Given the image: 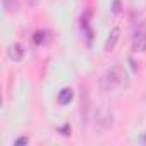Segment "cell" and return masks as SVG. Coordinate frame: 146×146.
Listing matches in <instances>:
<instances>
[{
  "mask_svg": "<svg viewBox=\"0 0 146 146\" xmlns=\"http://www.w3.org/2000/svg\"><path fill=\"white\" fill-rule=\"evenodd\" d=\"M100 84L103 91H113L119 88H125L129 84V74L120 64H115L102 76Z\"/></svg>",
  "mask_w": 146,
  "mask_h": 146,
  "instance_id": "1",
  "label": "cell"
},
{
  "mask_svg": "<svg viewBox=\"0 0 146 146\" xmlns=\"http://www.w3.org/2000/svg\"><path fill=\"white\" fill-rule=\"evenodd\" d=\"M95 122H96L102 129H110V127H112V124H113V113H112L108 108L102 107V108H98V110H96Z\"/></svg>",
  "mask_w": 146,
  "mask_h": 146,
  "instance_id": "2",
  "label": "cell"
},
{
  "mask_svg": "<svg viewBox=\"0 0 146 146\" xmlns=\"http://www.w3.org/2000/svg\"><path fill=\"white\" fill-rule=\"evenodd\" d=\"M132 52L134 53H143L146 52V31L141 28L136 31L134 38H132Z\"/></svg>",
  "mask_w": 146,
  "mask_h": 146,
  "instance_id": "3",
  "label": "cell"
},
{
  "mask_svg": "<svg viewBox=\"0 0 146 146\" xmlns=\"http://www.w3.org/2000/svg\"><path fill=\"white\" fill-rule=\"evenodd\" d=\"M7 55H9L11 60L21 62L23 57H24V48H23V45H21V43H11L9 48H7Z\"/></svg>",
  "mask_w": 146,
  "mask_h": 146,
  "instance_id": "4",
  "label": "cell"
},
{
  "mask_svg": "<svg viewBox=\"0 0 146 146\" xmlns=\"http://www.w3.org/2000/svg\"><path fill=\"white\" fill-rule=\"evenodd\" d=\"M119 36H120V29H119V28H113V29L110 31L107 41H105V52H108V53L113 52V48H115V45H117V41H119Z\"/></svg>",
  "mask_w": 146,
  "mask_h": 146,
  "instance_id": "5",
  "label": "cell"
},
{
  "mask_svg": "<svg viewBox=\"0 0 146 146\" xmlns=\"http://www.w3.org/2000/svg\"><path fill=\"white\" fill-rule=\"evenodd\" d=\"M72 98H74V91H72L70 88H64V90H60V93L57 96V102L60 105H69L72 102Z\"/></svg>",
  "mask_w": 146,
  "mask_h": 146,
  "instance_id": "6",
  "label": "cell"
},
{
  "mask_svg": "<svg viewBox=\"0 0 146 146\" xmlns=\"http://www.w3.org/2000/svg\"><path fill=\"white\" fill-rule=\"evenodd\" d=\"M2 5H4V11L7 14L19 12V2H17V0H2Z\"/></svg>",
  "mask_w": 146,
  "mask_h": 146,
  "instance_id": "7",
  "label": "cell"
},
{
  "mask_svg": "<svg viewBox=\"0 0 146 146\" xmlns=\"http://www.w3.org/2000/svg\"><path fill=\"white\" fill-rule=\"evenodd\" d=\"M81 28L86 31V40H88V45H91V38H93V31H91V28L88 26V23H86V21H83Z\"/></svg>",
  "mask_w": 146,
  "mask_h": 146,
  "instance_id": "8",
  "label": "cell"
},
{
  "mask_svg": "<svg viewBox=\"0 0 146 146\" xmlns=\"http://www.w3.org/2000/svg\"><path fill=\"white\" fill-rule=\"evenodd\" d=\"M28 143H29V137L23 136V137H17V139L14 141V146H23V144H28Z\"/></svg>",
  "mask_w": 146,
  "mask_h": 146,
  "instance_id": "9",
  "label": "cell"
},
{
  "mask_svg": "<svg viewBox=\"0 0 146 146\" xmlns=\"http://www.w3.org/2000/svg\"><path fill=\"white\" fill-rule=\"evenodd\" d=\"M43 35H45L43 31H36V33H35V43H36V45H40V43L45 40V38H43Z\"/></svg>",
  "mask_w": 146,
  "mask_h": 146,
  "instance_id": "10",
  "label": "cell"
},
{
  "mask_svg": "<svg viewBox=\"0 0 146 146\" xmlns=\"http://www.w3.org/2000/svg\"><path fill=\"white\" fill-rule=\"evenodd\" d=\"M58 131H60V134H64V136H69V134H70V125H69V124H65V125H64V127H60Z\"/></svg>",
  "mask_w": 146,
  "mask_h": 146,
  "instance_id": "11",
  "label": "cell"
},
{
  "mask_svg": "<svg viewBox=\"0 0 146 146\" xmlns=\"http://www.w3.org/2000/svg\"><path fill=\"white\" fill-rule=\"evenodd\" d=\"M119 4H120L119 0H115V2H113V14H117V12L120 11V9H119Z\"/></svg>",
  "mask_w": 146,
  "mask_h": 146,
  "instance_id": "12",
  "label": "cell"
},
{
  "mask_svg": "<svg viewBox=\"0 0 146 146\" xmlns=\"http://www.w3.org/2000/svg\"><path fill=\"white\" fill-rule=\"evenodd\" d=\"M26 2H28L29 5H35V4H36V0H26Z\"/></svg>",
  "mask_w": 146,
  "mask_h": 146,
  "instance_id": "13",
  "label": "cell"
}]
</instances>
